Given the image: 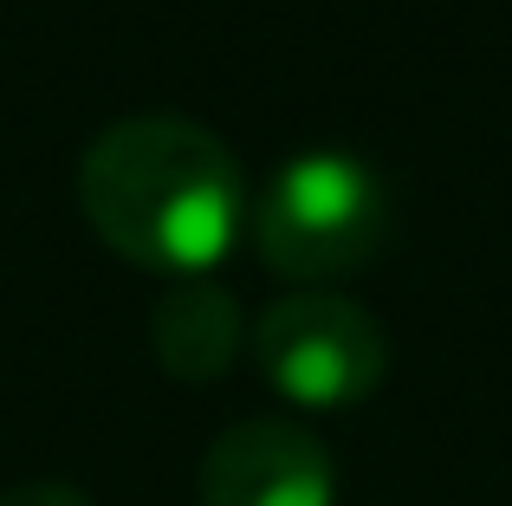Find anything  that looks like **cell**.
Listing matches in <instances>:
<instances>
[{
    "mask_svg": "<svg viewBox=\"0 0 512 506\" xmlns=\"http://www.w3.org/2000/svg\"><path fill=\"white\" fill-rule=\"evenodd\" d=\"M253 357L260 377L299 409H350L383 383L389 370V338L370 305L344 292L305 286L286 292L260 312L253 325Z\"/></svg>",
    "mask_w": 512,
    "mask_h": 506,
    "instance_id": "cell-3",
    "label": "cell"
},
{
    "mask_svg": "<svg viewBox=\"0 0 512 506\" xmlns=\"http://www.w3.org/2000/svg\"><path fill=\"white\" fill-rule=\"evenodd\" d=\"M0 506H91V500L65 481H26V487H7Z\"/></svg>",
    "mask_w": 512,
    "mask_h": 506,
    "instance_id": "cell-6",
    "label": "cell"
},
{
    "mask_svg": "<svg viewBox=\"0 0 512 506\" xmlns=\"http://www.w3.org/2000/svg\"><path fill=\"white\" fill-rule=\"evenodd\" d=\"M201 506H338V468L312 429L279 416L234 422L208 442L195 474Z\"/></svg>",
    "mask_w": 512,
    "mask_h": 506,
    "instance_id": "cell-4",
    "label": "cell"
},
{
    "mask_svg": "<svg viewBox=\"0 0 512 506\" xmlns=\"http://www.w3.org/2000/svg\"><path fill=\"white\" fill-rule=\"evenodd\" d=\"M240 331H247V318H240L234 292L214 286V279H175L163 292V305H156V318H150L156 357H163V370L182 377V383L221 377L240 351Z\"/></svg>",
    "mask_w": 512,
    "mask_h": 506,
    "instance_id": "cell-5",
    "label": "cell"
},
{
    "mask_svg": "<svg viewBox=\"0 0 512 506\" xmlns=\"http://www.w3.org/2000/svg\"><path fill=\"white\" fill-rule=\"evenodd\" d=\"M253 247L273 273L318 286L357 273L389 234V182L357 150H299L247 208Z\"/></svg>",
    "mask_w": 512,
    "mask_h": 506,
    "instance_id": "cell-2",
    "label": "cell"
},
{
    "mask_svg": "<svg viewBox=\"0 0 512 506\" xmlns=\"http://www.w3.org/2000/svg\"><path fill=\"white\" fill-rule=\"evenodd\" d=\"M78 208L130 266L201 279L247 228V176L195 117L143 111L91 137L78 163Z\"/></svg>",
    "mask_w": 512,
    "mask_h": 506,
    "instance_id": "cell-1",
    "label": "cell"
}]
</instances>
